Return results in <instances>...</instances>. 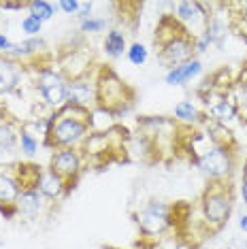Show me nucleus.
<instances>
[{
  "mask_svg": "<svg viewBox=\"0 0 247 249\" xmlns=\"http://www.w3.org/2000/svg\"><path fill=\"white\" fill-rule=\"evenodd\" d=\"M92 11H94V2H81L79 7V13L75 15L79 21H86L88 18H92Z\"/></svg>",
  "mask_w": 247,
  "mask_h": 249,
  "instance_id": "2f4dec72",
  "label": "nucleus"
},
{
  "mask_svg": "<svg viewBox=\"0 0 247 249\" xmlns=\"http://www.w3.org/2000/svg\"><path fill=\"white\" fill-rule=\"evenodd\" d=\"M203 72V62L198 58L185 62L181 66H175V69L166 71L164 75V83L166 86H185L188 81H192L194 77H198Z\"/></svg>",
  "mask_w": 247,
  "mask_h": 249,
  "instance_id": "4be33fe9",
  "label": "nucleus"
},
{
  "mask_svg": "<svg viewBox=\"0 0 247 249\" xmlns=\"http://www.w3.org/2000/svg\"><path fill=\"white\" fill-rule=\"evenodd\" d=\"M137 128L143 130V132L151 139L156 156H158V162H171L173 158L179 156L183 128L179 126L173 117L143 115L137 120Z\"/></svg>",
  "mask_w": 247,
  "mask_h": 249,
  "instance_id": "0eeeda50",
  "label": "nucleus"
},
{
  "mask_svg": "<svg viewBox=\"0 0 247 249\" xmlns=\"http://www.w3.org/2000/svg\"><path fill=\"white\" fill-rule=\"evenodd\" d=\"M237 202V188L232 181H207L203 194L196 202V213L207 236L217 234L228 224Z\"/></svg>",
  "mask_w": 247,
  "mask_h": 249,
  "instance_id": "7ed1b4c3",
  "label": "nucleus"
},
{
  "mask_svg": "<svg viewBox=\"0 0 247 249\" xmlns=\"http://www.w3.org/2000/svg\"><path fill=\"white\" fill-rule=\"evenodd\" d=\"M239 190H241V198H243V202H245V207H247V177H241Z\"/></svg>",
  "mask_w": 247,
  "mask_h": 249,
  "instance_id": "f704fd0d",
  "label": "nucleus"
},
{
  "mask_svg": "<svg viewBox=\"0 0 247 249\" xmlns=\"http://www.w3.org/2000/svg\"><path fill=\"white\" fill-rule=\"evenodd\" d=\"M173 15L185 28V32L190 36L198 38L207 32V26H209L211 19V9L207 4L198 2V0H183V2H177Z\"/></svg>",
  "mask_w": 247,
  "mask_h": 249,
  "instance_id": "f8f14e48",
  "label": "nucleus"
},
{
  "mask_svg": "<svg viewBox=\"0 0 247 249\" xmlns=\"http://www.w3.org/2000/svg\"><path fill=\"white\" fill-rule=\"evenodd\" d=\"M103 52L106 53V58H111V60L122 58V55L128 52V38L122 28H111V30L106 32V36L103 41Z\"/></svg>",
  "mask_w": 247,
  "mask_h": 249,
  "instance_id": "b1692460",
  "label": "nucleus"
},
{
  "mask_svg": "<svg viewBox=\"0 0 247 249\" xmlns=\"http://www.w3.org/2000/svg\"><path fill=\"white\" fill-rule=\"evenodd\" d=\"M239 228H241V232H247V215H241V219H239Z\"/></svg>",
  "mask_w": 247,
  "mask_h": 249,
  "instance_id": "c9c22d12",
  "label": "nucleus"
},
{
  "mask_svg": "<svg viewBox=\"0 0 247 249\" xmlns=\"http://www.w3.org/2000/svg\"><path fill=\"white\" fill-rule=\"evenodd\" d=\"M224 249H234V247H224Z\"/></svg>",
  "mask_w": 247,
  "mask_h": 249,
  "instance_id": "4c0bfd02",
  "label": "nucleus"
},
{
  "mask_svg": "<svg viewBox=\"0 0 247 249\" xmlns=\"http://www.w3.org/2000/svg\"><path fill=\"white\" fill-rule=\"evenodd\" d=\"M49 168L58 173L62 179L69 183L71 190L77 188L83 171H86V160L79 147H66V149H55L49 156Z\"/></svg>",
  "mask_w": 247,
  "mask_h": 249,
  "instance_id": "9b49d317",
  "label": "nucleus"
},
{
  "mask_svg": "<svg viewBox=\"0 0 247 249\" xmlns=\"http://www.w3.org/2000/svg\"><path fill=\"white\" fill-rule=\"evenodd\" d=\"M194 164L200 168L207 181H232L239 168V147L220 145L211 141L196 156Z\"/></svg>",
  "mask_w": 247,
  "mask_h": 249,
  "instance_id": "6e6552de",
  "label": "nucleus"
},
{
  "mask_svg": "<svg viewBox=\"0 0 247 249\" xmlns=\"http://www.w3.org/2000/svg\"><path fill=\"white\" fill-rule=\"evenodd\" d=\"M126 58H128V62H130L132 66H145L147 64V60H149V49L145 47L143 43L134 41V43L128 45Z\"/></svg>",
  "mask_w": 247,
  "mask_h": 249,
  "instance_id": "bb28decb",
  "label": "nucleus"
},
{
  "mask_svg": "<svg viewBox=\"0 0 247 249\" xmlns=\"http://www.w3.org/2000/svg\"><path fill=\"white\" fill-rule=\"evenodd\" d=\"M13 173H15V177H18L19 185H21V192H24V190L36 188L38 177H41V173H43V166L32 164V162H15Z\"/></svg>",
  "mask_w": 247,
  "mask_h": 249,
  "instance_id": "393cba45",
  "label": "nucleus"
},
{
  "mask_svg": "<svg viewBox=\"0 0 247 249\" xmlns=\"http://www.w3.org/2000/svg\"><path fill=\"white\" fill-rule=\"evenodd\" d=\"M134 224L143 239L158 241V236H164L168 232L177 230L175 222V205L164 200H147L145 205L134 211Z\"/></svg>",
  "mask_w": 247,
  "mask_h": 249,
  "instance_id": "1a4fd4ad",
  "label": "nucleus"
},
{
  "mask_svg": "<svg viewBox=\"0 0 247 249\" xmlns=\"http://www.w3.org/2000/svg\"><path fill=\"white\" fill-rule=\"evenodd\" d=\"M230 94H232V100L237 105L239 122L247 128V60L243 62L241 71L237 72V79H234V86L230 89Z\"/></svg>",
  "mask_w": 247,
  "mask_h": 249,
  "instance_id": "5701e85b",
  "label": "nucleus"
},
{
  "mask_svg": "<svg viewBox=\"0 0 247 249\" xmlns=\"http://www.w3.org/2000/svg\"><path fill=\"white\" fill-rule=\"evenodd\" d=\"M52 124L43 137V147L49 151L81 147L89 134L94 132V111L66 103L58 111L49 113Z\"/></svg>",
  "mask_w": 247,
  "mask_h": 249,
  "instance_id": "f257e3e1",
  "label": "nucleus"
},
{
  "mask_svg": "<svg viewBox=\"0 0 247 249\" xmlns=\"http://www.w3.org/2000/svg\"><path fill=\"white\" fill-rule=\"evenodd\" d=\"M173 120H175L181 128H200L209 122L205 111H200L192 100H181L173 109Z\"/></svg>",
  "mask_w": 247,
  "mask_h": 249,
  "instance_id": "aec40b11",
  "label": "nucleus"
},
{
  "mask_svg": "<svg viewBox=\"0 0 247 249\" xmlns=\"http://www.w3.org/2000/svg\"><path fill=\"white\" fill-rule=\"evenodd\" d=\"M55 66L62 72L66 81H75V79L92 77L98 66L96 53L86 43H71L69 47H60L55 53Z\"/></svg>",
  "mask_w": 247,
  "mask_h": 249,
  "instance_id": "9d476101",
  "label": "nucleus"
},
{
  "mask_svg": "<svg viewBox=\"0 0 247 249\" xmlns=\"http://www.w3.org/2000/svg\"><path fill=\"white\" fill-rule=\"evenodd\" d=\"M26 9H28V15L36 18L38 21H43V24L53 19V15H55V7L52 2H47V0H30Z\"/></svg>",
  "mask_w": 247,
  "mask_h": 249,
  "instance_id": "a878e982",
  "label": "nucleus"
},
{
  "mask_svg": "<svg viewBox=\"0 0 247 249\" xmlns=\"http://www.w3.org/2000/svg\"><path fill=\"white\" fill-rule=\"evenodd\" d=\"M21 194V185L13 173V164L0 171V213L4 219H13L18 211H15V202Z\"/></svg>",
  "mask_w": 247,
  "mask_h": 249,
  "instance_id": "2eb2a0df",
  "label": "nucleus"
},
{
  "mask_svg": "<svg viewBox=\"0 0 247 249\" xmlns=\"http://www.w3.org/2000/svg\"><path fill=\"white\" fill-rule=\"evenodd\" d=\"M228 18V30L247 43V0L241 2H222Z\"/></svg>",
  "mask_w": 247,
  "mask_h": 249,
  "instance_id": "412c9836",
  "label": "nucleus"
},
{
  "mask_svg": "<svg viewBox=\"0 0 247 249\" xmlns=\"http://www.w3.org/2000/svg\"><path fill=\"white\" fill-rule=\"evenodd\" d=\"M79 7H81L79 0H60L58 2V9L64 11L66 15H77L79 13Z\"/></svg>",
  "mask_w": 247,
  "mask_h": 249,
  "instance_id": "7c9ffc66",
  "label": "nucleus"
},
{
  "mask_svg": "<svg viewBox=\"0 0 247 249\" xmlns=\"http://www.w3.org/2000/svg\"><path fill=\"white\" fill-rule=\"evenodd\" d=\"M66 103L83 107V109H89V111L96 109V83H94V75L69 81V86H66Z\"/></svg>",
  "mask_w": 247,
  "mask_h": 249,
  "instance_id": "dca6fc26",
  "label": "nucleus"
},
{
  "mask_svg": "<svg viewBox=\"0 0 247 249\" xmlns=\"http://www.w3.org/2000/svg\"><path fill=\"white\" fill-rule=\"evenodd\" d=\"M11 45H13V43H11V38L0 32V53H7L9 49H11Z\"/></svg>",
  "mask_w": 247,
  "mask_h": 249,
  "instance_id": "72a5a7b5",
  "label": "nucleus"
},
{
  "mask_svg": "<svg viewBox=\"0 0 247 249\" xmlns=\"http://www.w3.org/2000/svg\"><path fill=\"white\" fill-rule=\"evenodd\" d=\"M21 30L28 35V38H35L43 32V21H38L36 18H32V15H26V18L21 19Z\"/></svg>",
  "mask_w": 247,
  "mask_h": 249,
  "instance_id": "c756f323",
  "label": "nucleus"
},
{
  "mask_svg": "<svg viewBox=\"0 0 247 249\" xmlns=\"http://www.w3.org/2000/svg\"><path fill=\"white\" fill-rule=\"evenodd\" d=\"M154 47L156 58L162 66H166V71L196 58V38L185 32V28L173 13H164L158 19L154 32Z\"/></svg>",
  "mask_w": 247,
  "mask_h": 249,
  "instance_id": "f03ea898",
  "label": "nucleus"
},
{
  "mask_svg": "<svg viewBox=\"0 0 247 249\" xmlns=\"http://www.w3.org/2000/svg\"><path fill=\"white\" fill-rule=\"evenodd\" d=\"M28 71H30L32 83H35L38 96L49 109L58 111L60 107L66 105V86H69V81L62 77V72L55 66L53 53L47 52L38 55L36 60H32L28 64Z\"/></svg>",
  "mask_w": 247,
  "mask_h": 249,
  "instance_id": "423d86ee",
  "label": "nucleus"
},
{
  "mask_svg": "<svg viewBox=\"0 0 247 249\" xmlns=\"http://www.w3.org/2000/svg\"><path fill=\"white\" fill-rule=\"evenodd\" d=\"M53 207H55L53 202L47 200L36 188L24 190L19 194L18 202H15V211H18V215L24 219H41L52 211Z\"/></svg>",
  "mask_w": 247,
  "mask_h": 249,
  "instance_id": "4468645a",
  "label": "nucleus"
},
{
  "mask_svg": "<svg viewBox=\"0 0 247 249\" xmlns=\"http://www.w3.org/2000/svg\"><path fill=\"white\" fill-rule=\"evenodd\" d=\"M19 149H21V154H26V156H35L38 151V139L24 124H21V128H19Z\"/></svg>",
  "mask_w": 247,
  "mask_h": 249,
  "instance_id": "cd10ccee",
  "label": "nucleus"
},
{
  "mask_svg": "<svg viewBox=\"0 0 247 249\" xmlns=\"http://www.w3.org/2000/svg\"><path fill=\"white\" fill-rule=\"evenodd\" d=\"M198 249H211V247H198Z\"/></svg>",
  "mask_w": 247,
  "mask_h": 249,
  "instance_id": "e433bc0d",
  "label": "nucleus"
},
{
  "mask_svg": "<svg viewBox=\"0 0 247 249\" xmlns=\"http://www.w3.org/2000/svg\"><path fill=\"white\" fill-rule=\"evenodd\" d=\"M105 28H106V19L96 18V15L88 18L86 21H79V32L81 35H96V32H103Z\"/></svg>",
  "mask_w": 247,
  "mask_h": 249,
  "instance_id": "c85d7f7f",
  "label": "nucleus"
},
{
  "mask_svg": "<svg viewBox=\"0 0 247 249\" xmlns=\"http://www.w3.org/2000/svg\"><path fill=\"white\" fill-rule=\"evenodd\" d=\"M28 77H30L28 64L0 53V98L15 94L24 86V81Z\"/></svg>",
  "mask_w": 247,
  "mask_h": 249,
  "instance_id": "ddd939ff",
  "label": "nucleus"
},
{
  "mask_svg": "<svg viewBox=\"0 0 247 249\" xmlns=\"http://www.w3.org/2000/svg\"><path fill=\"white\" fill-rule=\"evenodd\" d=\"M128 137L130 132H126L120 126L94 130L79 147L83 160H86V168H105L113 162L128 160Z\"/></svg>",
  "mask_w": 247,
  "mask_h": 249,
  "instance_id": "39448f33",
  "label": "nucleus"
},
{
  "mask_svg": "<svg viewBox=\"0 0 247 249\" xmlns=\"http://www.w3.org/2000/svg\"><path fill=\"white\" fill-rule=\"evenodd\" d=\"M21 122L13 120L0 109V156H13L19 147Z\"/></svg>",
  "mask_w": 247,
  "mask_h": 249,
  "instance_id": "6ab92c4d",
  "label": "nucleus"
},
{
  "mask_svg": "<svg viewBox=\"0 0 247 249\" xmlns=\"http://www.w3.org/2000/svg\"><path fill=\"white\" fill-rule=\"evenodd\" d=\"M26 7H28V2H24V0H19V2H0V9H4V11H21Z\"/></svg>",
  "mask_w": 247,
  "mask_h": 249,
  "instance_id": "473e14b6",
  "label": "nucleus"
},
{
  "mask_svg": "<svg viewBox=\"0 0 247 249\" xmlns=\"http://www.w3.org/2000/svg\"><path fill=\"white\" fill-rule=\"evenodd\" d=\"M96 83V111L109 117H120L137 103V89L117 75L111 64H98L94 71Z\"/></svg>",
  "mask_w": 247,
  "mask_h": 249,
  "instance_id": "20e7f679",
  "label": "nucleus"
},
{
  "mask_svg": "<svg viewBox=\"0 0 247 249\" xmlns=\"http://www.w3.org/2000/svg\"><path fill=\"white\" fill-rule=\"evenodd\" d=\"M128 160H139L143 164H158L154 143L143 130H134L128 137Z\"/></svg>",
  "mask_w": 247,
  "mask_h": 249,
  "instance_id": "a211bd4d",
  "label": "nucleus"
},
{
  "mask_svg": "<svg viewBox=\"0 0 247 249\" xmlns=\"http://www.w3.org/2000/svg\"><path fill=\"white\" fill-rule=\"evenodd\" d=\"M36 190L41 192V194L47 198V200H52L53 205L58 200H62V198H66L72 192L69 188V183H66V181L62 179L58 173H53L49 166L43 168L41 177H38V183H36Z\"/></svg>",
  "mask_w": 247,
  "mask_h": 249,
  "instance_id": "f3484780",
  "label": "nucleus"
}]
</instances>
